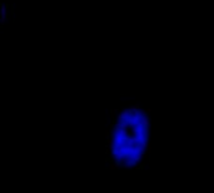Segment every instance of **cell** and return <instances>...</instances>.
Segmentation results:
<instances>
[{
	"instance_id": "1",
	"label": "cell",
	"mask_w": 214,
	"mask_h": 193,
	"mask_svg": "<svg viewBox=\"0 0 214 193\" xmlns=\"http://www.w3.org/2000/svg\"><path fill=\"white\" fill-rule=\"evenodd\" d=\"M6 5H4L3 3H0V13H1V25H4L6 20Z\"/></svg>"
},
{
	"instance_id": "2",
	"label": "cell",
	"mask_w": 214,
	"mask_h": 193,
	"mask_svg": "<svg viewBox=\"0 0 214 193\" xmlns=\"http://www.w3.org/2000/svg\"><path fill=\"white\" fill-rule=\"evenodd\" d=\"M10 14H11V15L14 14V6H13V4L10 5Z\"/></svg>"
}]
</instances>
